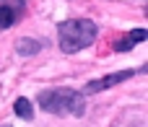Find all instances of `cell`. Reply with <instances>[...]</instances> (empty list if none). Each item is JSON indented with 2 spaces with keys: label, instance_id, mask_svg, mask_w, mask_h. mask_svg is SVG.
<instances>
[{
  "label": "cell",
  "instance_id": "obj_3",
  "mask_svg": "<svg viewBox=\"0 0 148 127\" xmlns=\"http://www.w3.org/2000/svg\"><path fill=\"white\" fill-rule=\"evenodd\" d=\"M127 78H133V70H120V73H112V75H104V78L88 81L86 94H99V91H107V88H112V86H117V83H122V81H127Z\"/></svg>",
  "mask_w": 148,
  "mask_h": 127
},
{
  "label": "cell",
  "instance_id": "obj_2",
  "mask_svg": "<svg viewBox=\"0 0 148 127\" xmlns=\"http://www.w3.org/2000/svg\"><path fill=\"white\" fill-rule=\"evenodd\" d=\"M57 36H60V49L73 55L86 49L88 44H94L96 39V23L88 18H73V21H62L57 26Z\"/></svg>",
  "mask_w": 148,
  "mask_h": 127
},
{
  "label": "cell",
  "instance_id": "obj_9",
  "mask_svg": "<svg viewBox=\"0 0 148 127\" xmlns=\"http://www.w3.org/2000/svg\"><path fill=\"white\" fill-rule=\"evenodd\" d=\"M0 127H10V125H0Z\"/></svg>",
  "mask_w": 148,
  "mask_h": 127
},
{
  "label": "cell",
  "instance_id": "obj_4",
  "mask_svg": "<svg viewBox=\"0 0 148 127\" xmlns=\"http://www.w3.org/2000/svg\"><path fill=\"white\" fill-rule=\"evenodd\" d=\"M146 39V31L143 29H135V31H130L127 36H122V39H117V44H114V49L117 52H127V49H133L138 42H143Z\"/></svg>",
  "mask_w": 148,
  "mask_h": 127
},
{
  "label": "cell",
  "instance_id": "obj_5",
  "mask_svg": "<svg viewBox=\"0 0 148 127\" xmlns=\"http://www.w3.org/2000/svg\"><path fill=\"white\" fill-rule=\"evenodd\" d=\"M16 52H18V55H26V57H29V55H36V52H42V42L23 36V39L16 42Z\"/></svg>",
  "mask_w": 148,
  "mask_h": 127
},
{
  "label": "cell",
  "instance_id": "obj_7",
  "mask_svg": "<svg viewBox=\"0 0 148 127\" xmlns=\"http://www.w3.org/2000/svg\"><path fill=\"white\" fill-rule=\"evenodd\" d=\"M18 21V16L10 10V8H5L3 3H0V29H8V26H13Z\"/></svg>",
  "mask_w": 148,
  "mask_h": 127
},
{
  "label": "cell",
  "instance_id": "obj_8",
  "mask_svg": "<svg viewBox=\"0 0 148 127\" xmlns=\"http://www.w3.org/2000/svg\"><path fill=\"white\" fill-rule=\"evenodd\" d=\"M0 3H3L5 8H10L18 18H21V16H23V10H26V0H0Z\"/></svg>",
  "mask_w": 148,
  "mask_h": 127
},
{
  "label": "cell",
  "instance_id": "obj_6",
  "mask_svg": "<svg viewBox=\"0 0 148 127\" xmlns=\"http://www.w3.org/2000/svg\"><path fill=\"white\" fill-rule=\"evenodd\" d=\"M13 112H16L21 119H31V117H34V107H31V101H29V99H16Z\"/></svg>",
  "mask_w": 148,
  "mask_h": 127
},
{
  "label": "cell",
  "instance_id": "obj_1",
  "mask_svg": "<svg viewBox=\"0 0 148 127\" xmlns=\"http://www.w3.org/2000/svg\"><path fill=\"white\" fill-rule=\"evenodd\" d=\"M39 107L49 114H57V117H81L86 112V101H83V94L81 91H73V88H49V91H42L39 94Z\"/></svg>",
  "mask_w": 148,
  "mask_h": 127
}]
</instances>
